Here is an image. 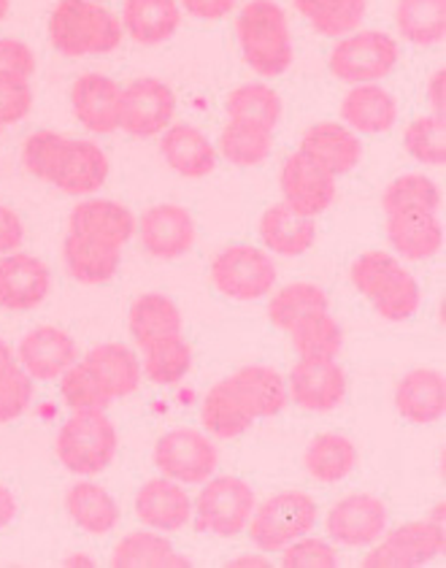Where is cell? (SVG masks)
I'll return each instance as SVG.
<instances>
[{
	"label": "cell",
	"instance_id": "obj_51",
	"mask_svg": "<svg viewBox=\"0 0 446 568\" xmlns=\"http://www.w3.org/2000/svg\"><path fill=\"white\" fill-rule=\"evenodd\" d=\"M187 14L197 17V20H222L233 11L235 0H176Z\"/></svg>",
	"mask_w": 446,
	"mask_h": 568
},
{
	"label": "cell",
	"instance_id": "obj_17",
	"mask_svg": "<svg viewBox=\"0 0 446 568\" xmlns=\"http://www.w3.org/2000/svg\"><path fill=\"white\" fill-rule=\"evenodd\" d=\"M17 361L30 374V379L52 382L60 379L79 361V344L73 342L71 333L58 325H41L24 333L17 347Z\"/></svg>",
	"mask_w": 446,
	"mask_h": 568
},
{
	"label": "cell",
	"instance_id": "obj_38",
	"mask_svg": "<svg viewBox=\"0 0 446 568\" xmlns=\"http://www.w3.org/2000/svg\"><path fill=\"white\" fill-rule=\"evenodd\" d=\"M293 3L308 24L327 39H344L355 33L368 9L365 0H293Z\"/></svg>",
	"mask_w": 446,
	"mask_h": 568
},
{
	"label": "cell",
	"instance_id": "obj_4",
	"mask_svg": "<svg viewBox=\"0 0 446 568\" xmlns=\"http://www.w3.org/2000/svg\"><path fill=\"white\" fill-rule=\"evenodd\" d=\"M120 17L95 0H60L49 17V41L65 58L109 54L122 44Z\"/></svg>",
	"mask_w": 446,
	"mask_h": 568
},
{
	"label": "cell",
	"instance_id": "obj_30",
	"mask_svg": "<svg viewBox=\"0 0 446 568\" xmlns=\"http://www.w3.org/2000/svg\"><path fill=\"white\" fill-rule=\"evenodd\" d=\"M63 261L68 274L82 284H107L116 276L122 261L120 246L68 233L63 241Z\"/></svg>",
	"mask_w": 446,
	"mask_h": 568
},
{
	"label": "cell",
	"instance_id": "obj_9",
	"mask_svg": "<svg viewBox=\"0 0 446 568\" xmlns=\"http://www.w3.org/2000/svg\"><path fill=\"white\" fill-rule=\"evenodd\" d=\"M255 490L239 477H209L195 506L197 530L214 536H239L255 511Z\"/></svg>",
	"mask_w": 446,
	"mask_h": 568
},
{
	"label": "cell",
	"instance_id": "obj_14",
	"mask_svg": "<svg viewBox=\"0 0 446 568\" xmlns=\"http://www.w3.org/2000/svg\"><path fill=\"white\" fill-rule=\"evenodd\" d=\"M327 536L344 547H371L387 530V506L371 493H352L331 506Z\"/></svg>",
	"mask_w": 446,
	"mask_h": 568
},
{
	"label": "cell",
	"instance_id": "obj_5",
	"mask_svg": "<svg viewBox=\"0 0 446 568\" xmlns=\"http://www.w3.org/2000/svg\"><path fill=\"white\" fill-rule=\"evenodd\" d=\"M246 65L260 77H282L293 65V33L284 9L274 0H250L235 20Z\"/></svg>",
	"mask_w": 446,
	"mask_h": 568
},
{
	"label": "cell",
	"instance_id": "obj_6",
	"mask_svg": "<svg viewBox=\"0 0 446 568\" xmlns=\"http://www.w3.org/2000/svg\"><path fill=\"white\" fill-rule=\"evenodd\" d=\"M120 436L107 409H79L58 434V458L79 477H95L114 460Z\"/></svg>",
	"mask_w": 446,
	"mask_h": 568
},
{
	"label": "cell",
	"instance_id": "obj_26",
	"mask_svg": "<svg viewBox=\"0 0 446 568\" xmlns=\"http://www.w3.org/2000/svg\"><path fill=\"white\" fill-rule=\"evenodd\" d=\"M395 406L408 423H436L446 412V379L436 368H412L395 387Z\"/></svg>",
	"mask_w": 446,
	"mask_h": 568
},
{
	"label": "cell",
	"instance_id": "obj_12",
	"mask_svg": "<svg viewBox=\"0 0 446 568\" xmlns=\"http://www.w3.org/2000/svg\"><path fill=\"white\" fill-rule=\"evenodd\" d=\"M216 463H220V453L203 430L176 428L160 436L154 444V466L163 477L179 485H201L214 477Z\"/></svg>",
	"mask_w": 446,
	"mask_h": 568
},
{
	"label": "cell",
	"instance_id": "obj_52",
	"mask_svg": "<svg viewBox=\"0 0 446 568\" xmlns=\"http://www.w3.org/2000/svg\"><path fill=\"white\" fill-rule=\"evenodd\" d=\"M427 98H430V114L436 116V120L444 122V114H446V68H438V71L433 73L430 84H427Z\"/></svg>",
	"mask_w": 446,
	"mask_h": 568
},
{
	"label": "cell",
	"instance_id": "obj_58",
	"mask_svg": "<svg viewBox=\"0 0 446 568\" xmlns=\"http://www.w3.org/2000/svg\"><path fill=\"white\" fill-rule=\"evenodd\" d=\"M0 133H3V125H0Z\"/></svg>",
	"mask_w": 446,
	"mask_h": 568
},
{
	"label": "cell",
	"instance_id": "obj_49",
	"mask_svg": "<svg viewBox=\"0 0 446 568\" xmlns=\"http://www.w3.org/2000/svg\"><path fill=\"white\" fill-rule=\"evenodd\" d=\"M33 88L24 84H0V125H17L33 109Z\"/></svg>",
	"mask_w": 446,
	"mask_h": 568
},
{
	"label": "cell",
	"instance_id": "obj_29",
	"mask_svg": "<svg viewBox=\"0 0 446 568\" xmlns=\"http://www.w3.org/2000/svg\"><path fill=\"white\" fill-rule=\"evenodd\" d=\"M120 22L135 44L154 47L173 39L182 24V9L176 0H125Z\"/></svg>",
	"mask_w": 446,
	"mask_h": 568
},
{
	"label": "cell",
	"instance_id": "obj_54",
	"mask_svg": "<svg viewBox=\"0 0 446 568\" xmlns=\"http://www.w3.org/2000/svg\"><path fill=\"white\" fill-rule=\"evenodd\" d=\"M231 568H265L268 566V558L265 555H241V558H235L227 564Z\"/></svg>",
	"mask_w": 446,
	"mask_h": 568
},
{
	"label": "cell",
	"instance_id": "obj_1",
	"mask_svg": "<svg viewBox=\"0 0 446 568\" xmlns=\"http://www.w3.org/2000/svg\"><path fill=\"white\" fill-rule=\"evenodd\" d=\"M287 400V382L276 368L244 366L216 382L203 398V428L216 438H235L257 419L276 417Z\"/></svg>",
	"mask_w": 446,
	"mask_h": 568
},
{
	"label": "cell",
	"instance_id": "obj_45",
	"mask_svg": "<svg viewBox=\"0 0 446 568\" xmlns=\"http://www.w3.org/2000/svg\"><path fill=\"white\" fill-rule=\"evenodd\" d=\"M404 146L417 163L444 165L446 163V125L433 114L417 116L406 125Z\"/></svg>",
	"mask_w": 446,
	"mask_h": 568
},
{
	"label": "cell",
	"instance_id": "obj_40",
	"mask_svg": "<svg viewBox=\"0 0 446 568\" xmlns=\"http://www.w3.org/2000/svg\"><path fill=\"white\" fill-rule=\"evenodd\" d=\"M33 404V379L17 361V352L0 338V423H14Z\"/></svg>",
	"mask_w": 446,
	"mask_h": 568
},
{
	"label": "cell",
	"instance_id": "obj_11",
	"mask_svg": "<svg viewBox=\"0 0 446 568\" xmlns=\"http://www.w3.org/2000/svg\"><path fill=\"white\" fill-rule=\"evenodd\" d=\"M446 534L444 523L414 520L401 528L382 534L379 541L371 545V552L363 558L365 568H417L430 564L444 552Z\"/></svg>",
	"mask_w": 446,
	"mask_h": 568
},
{
	"label": "cell",
	"instance_id": "obj_33",
	"mask_svg": "<svg viewBox=\"0 0 446 568\" xmlns=\"http://www.w3.org/2000/svg\"><path fill=\"white\" fill-rule=\"evenodd\" d=\"M65 509L71 520L92 536L109 534L120 520V506L111 498L107 487L95 485V481L73 485L65 496Z\"/></svg>",
	"mask_w": 446,
	"mask_h": 568
},
{
	"label": "cell",
	"instance_id": "obj_35",
	"mask_svg": "<svg viewBox=\"0 0 446 568\" xmlns=\"http://www.w3.org/2000/svg\"><path fill=\"white\" fill-rule=\"evenodd\" d=\"M111 566L114 568H187L190 560L179 555L169 539L160 534H128L125 539L116 541L111 552Z\"/></svg>",
	"mask_w": 446,
	"mask_h": 568
},
{
	"label": "cell",
	"instance_id": "obj_20",
	"mask_svg": "<svg viewBox=\"0 0 446 568\" xmlns=\"http://www.w3.org/2000/svg\"><path fill=\"white\" fill-rule=\"evenodd\" d=\"M387 241L404 261H430L444 246V225L430 209L387 212Z\"/></svg>",
	"mask_w": 446,
	"mask_h": 568
},
{
	"label": "cell",
	"instance_id": "obj_34",
	"mask_svg": "<svg viewBox=\"0 0 446 568\" xmlns=\"http://www.w3.org/2000/svg\"><path fill=\"white\" fill-rule=\"evenodd\" d=\"M303 466L312 474V479L322 485H333L349 477L357 466V447L344 434H320L308 442Z\"/></svg>",
	"mask_w": 446,
	"mask_h": 568
},
{
	"label": "cell",
	"instance_id": "obj_18",
	"mask_svg": "<svg viewBox=\"0 0 446 568\" xmlns=\"http://www.w3.org/2000/svg\"><path fill=\"white\" fill-rule=\"evenodd\" d=\"M139 236L144 250L158 261H176L195 244V220L176 203H158L139 220Z\"/></svg>",
	"mask_w": 446,
	"mask_h": 568
},
{
	"label": "cell",
	"instance_id": "obj_41",
	"mask_svg": "<svg viewBox=\"0 0 446 568\" xmlns=\"http://www.w3.org/2000/svg\"><path fill=\"white\" fill-rule=\"evenodd\" d=\"M327 308V295L312 282H290L268 301V320L287 333L301 317Z\"/></svg>",
	"mask_w": 446,
	"mask_h": 568
},
{
	"label": "cell",
	"instance_id": "obj_16",
	"mask_svg": "<svg viewBox=\"0 0 446 568\" xmlns=\"http://www.w3.org/2000/svg\"><path fill=\"white\" fill-rule=\"evenodd\" d=\"M52 293V271L41 257L28 252H9L0 261V308L30 312Z\"/></svg>",
	"mask_w": 446,
	"mask_h": 568
},
{
	"label": "cell",
	"instance_id": "obj_46",
	"mask_svg": "<svg viewBox=\"0 0 446 568\" xmlns=\"http://www.w3.org/2000/svg\"><path fill=\"white\" fill-rule=\"evenodd\" d=\"M60 393H63L68 409L73 412L107 409L111 404L109 393L103 390L101 379H98L95 372H92L84 361H77L63 376H60Z\"/></svg>",
	"mask_w": 446,
	"mask_h": 568
},
{
	"label": "cell",
	"instance_id": "obj_27",
	"mask_svg": "<svg viewBox=\"0 0 446 568\" xmlns=\"http://www.w3.org/2000/svg\"><path fill=\"white\" fill-rule=\"evenodd\" d=\"M260 239H263L265 250L282 257L306 255L317 241V222L306 214H297L287 203H276V206L265 209L260 217Z\"/></svg>",
	"mask_w": 446,
	"mask_h": 568
},
{
	"label": "cell",
	"instance_id": "obj_10",
	"mask_svg": "<svg viewBox=\"0 0 446 568\" xmlns=\"http://www.w3.org/2000/svg\"><path fill=\"white\" fill-rule=\"evenodd\" d=\"M212 282L225 298L260 301L274 290L276 265L268 252L235 244L222 250L212 263Z\"/></svg>",
	"mask_w": 446,
	"mask_h": 568
},
{
	"label": "cell",
	"instance_id": "obj_50",
	"mask_svg": "<svg viewBox=\"0 0 446 568\" xmlns=\"http://www.w3.org/2000/svg\"><path fill=\"white\" fill-rule=\"evenodd\" d=\"M24 241V225L14 209L0 203V255L17 252Z\"/></svg>",
	"mask_w": 446,
	"mask_h": 568
},
{
	"label": "cell",
	"instance_id": "obj_36",
	"mask_svg": "<svg viewBox=\"0 0 446 568\" xmlns=\"http://www.w3.org/2000/svg\"><path fill=\"white\" fill-rule=\"evenodd\" d=\"M395 24L408 44H442L446 39V0H398Z\"/></svg>",
	"mask_w": 446,
	"mask_h": 568
},
{
	"label": "cell",
	"instance_id": "obj_25",
	"mask_svg": "<svg viewBox=\"0 0 446 568\" xmlns=\"http://www.w3.org/2000/svg\"><path fill=\"white\" fill-rule=\"evenodd\" d=\"M135 515L154 530H179L190 523L192 501L179 481L158 477L135 493Z\"/></svg>",
	"mask_w": 446,
	"mask_h": 568
},
{
	"label": "cell",
	"instance_id": "obj_13",
	"mask_svg": "<svg viewBox=\"0 0 446 568\" xmlns=\"http://www.w3.org/2000/svg\"><path fill=\"white\" fill-rule=\"evenodd\" d=\"M176 114V95L160 79H135L122 88L120 128L135 139L160 135L173 122Z\"/></svg>",
	"mask_w": 446,
	"mask_h": 568
},
{
	"label": "cell",
	"instance_id": "obj_39",
	"mask_svg": "<svg viewBox=\"0 0 446 568\" xmlns=\"http://www.w3.org/2000/svg\"><path fill=\"white\" fill-rule=\"evenodd\" d=\"M271 150H274V131L239 120H227V125L220 133V144H216V154H222L227 163L241 165V169L260 165Z\"/></svg>",
	"mask_w": 446,
	"mask_h": 568
},
{
	"label": "cell",
	"instance_id": "obj_44",
	"mask_svg": "<svg viewBox=\"0 0 446 568\" xmlns=\"http://www.w3.org/2000/svg\"><path fill=\"white\" fill-rule=\"evenodd\" d=\"M384 214L398 212V209H430L438 212L442 206V193H438L436 182L423 174H406L389 182V187L382 195Z\"/></svg>",
	"mask_w": 446,
	"mask_h": 568
},
{
	"label": "cell",
	"instance_id": "obj_31",
	"mask_svg": "<svg viewBox=\"0 0 446 568\" xmlns=\"http://www.w3.org/2000/svg\"><path fill=\"white\" fill-rule=\"evenodd\" d=\"M87 366L101 379L109 398H128L141 385V363L125 344H98L84 355Z\"/></svg>",
	"mask_w": 446,
	"mask_h": 568
},
{
	"label": "cell",
	"instance_id": "obj_15",
	"mask_svg": "<svg viewBox=\"0 0 446 568\" xmlns=\"http://www.w3.org/2000/svg\"><path fill=\"white\" fill-rule=\"evenodd\" d=\"M278 187L290 209L306 217H320L336 201V176L308 160L303 152L290 154L282 165Z\"/></svg>",
	"mask_w": 446,
	"mask_h": 568
},
{
	"label": "cell",
	"instance_id": "obj_22",
	"mask_svg": "<svg viewBox=\"0 0 446 568\" xmlns=\"http://www.w3.org/2000/svg\"><path fill=\"white\" fill-rule=\"evenodd\" d=\"M68 233L103 241L111 246H125L135 233V217L128 206L109 197H87L73 206L68 217Z\"/></svg>",
	"mask_w": 446,
	"mask_h": 568
},
{
	"label": "cell",
	"instance_id": "obj_56",
	"mask_svg": "<svg viewBox=\"0 0 446 568\" xmlns=\"http://www.w3.org/2000/svg\"><path fill=\"white\" fill-rule=\"evenodd\" d=\"M9 11H11V0H0V22L9 17Z\"/></svg>",
	"mask_w": 446,
	"mask_h": 568
},
{
	"label": "cell",
	"instance_id": "obj_23",
	"mask_svg": "<svg viewBox=\"0 0 446 568\" xmlns=\"http://www.w3.org/2000/svg\"><path fill=\"white\" fill-rule=\"evenodd\" d=\"M297 152H303L308 160L322 165L327 174L338 179L357 169V163L363 158V144L355 131H349L346 125H338V122H317V125H312L303 133L301 150Z\"/></svg>",
	"mask_w": 446,
	"mask_h": 568
},
{
	"label": "cell",
	"instance_id": "obj_7",
	"mask_svg": "<svg viewBox=\"0 0 446 568\" xmlns=\"http://www.w3.org/2000/svg\"><path fill=\"white\" fill-rule=\"evenodd\" d=\"M317 525V504L301 490H284L271 496L268 501L255 506L250 525V541L260 552H282L301 536L312 534Z\"/></svg>",
	"mask_w": 446,
	"mask_h": 568
},
{
	"label": "cell",
	"instance_id": "obj_2",
	"mask_svg": "<svg viewBox=\"0 0 446 568\" xmlns=\"http://www.w3.org/2000/svg\"><path fill=\"white\" fill-rule=\"evenodd\" d=\"M22 165L28 174L68 195L98 193L109 179V158L101 146L54 131H39L24 139Z\"/></svg>",
	"mask_w": 446,
	"mask_h": 568
},
{
	"label": "cell",
	"instance_id": "obj_42",
	"mask_svg": "<svg viewBox=\"0 0 446 568\" xmlns=\"http://www.w3.org/2000/svg\"><path fill=\"white\" fill-rule=\"evenodd\" d=\"M225 111L231 120L252 122V125L274 131L278 116H282V98L265 84H241L227 95Z\"/></svg>",
	"mask_w": 446,
	"mask_h": 568
},
{
	"label": "cell",
	"instance_id": "obj_32",
	"mask_svg": "<svg viewBox=\"0 0 446 568\" xmlns=\"http://www.w3.org/2000/svg\"><path fill=\"white\" fill-rule=\"evenodd\" d=\"M128 325H130V336H133V342L144 349L146 344L163 342V338H171V336H182L184 320H182V312H179V306L173 304L171 298H165V295H158V293H149L133 301V306H130V314H128Z\"/></svg>",
	"mask_w": 446,
	"mask_h": 568
},
{
	"label": "cell",
	"instance_id": "obj_24",
	"mask_svg": "<svg viewBox=\"0 0 446 568\" xmlns=\"http://www.w3.org/2000/svg\"><path fill=\"white\" fill-rule=\"evenodd\" d=\"M341 116L355 133L379 135L393 131L398 122V101L393 92L376 84H352L341 101Z\"/></svg>",
	"mask_w": 446,
	"mask_h": 568
},
{
	"label": "cell",
	"instance_id": "obj_43",
	"mask_svg": "<svg viewBox=\"0 0 446 568\" xmlns=\"http://www.w3.org/2000/svg\"><path fill=\"white\" fill-rule=\"evenodd\" d=\"M192 366V349L184 342V336H171L163 342L146 344L144 347V363H141V372H144L154 385H176L187 376Z\"/></svg>",
	"mask_w": 446,
	"mask_h": 568
},
{
	"label": "cell",
	"instance_id": "obj_53",
	"mask_svg": "<svg viewBox=\"0 0 446 568\" xmlns=\"http://www.w3.org/2000/svg\"><path fill=\"white\" fill-rule=\"evenodd\" d=\"M17 515V501L6 485H0V528H6Z\"/></svg>",
	"mask_w": 446,
	"mask_h": 568
},
{
	"label": "cell",
	"instance_id": "obj_37",
	"mask_svg": "<svg viewBox=\"0 0 446 568\" xmlns=\"http://www.w3.org/2000/svg\"><path fill=\"white\" fill-rule=\"evenodd\" d=\"M287 333L303 361H336L341 342H344L336 317L327 308L301 317Z\"/></svg>",
	"mask_w": 446,
	"mask_h": 568
},
{
	"label": "cell",
	"instance_id": "obj_55",
	"mask_svg": "<svg viewBox=\"0 0 446 568\" xmlns=\"http://www.w3.org/2000/svg\"><path fill=\"white\" fill-rule=\"evenodd\" d=\"M63 566H95V560L87 558V555H71V558H65Z\"/></svg>",
	"mask_w": 446,
	"mask_h": 568
},
{
	"label": "cell",
	"instance_id": "obj_3",
	"mask_svg": "<svg viewBox=\"0 0 446 568\" xmlns=\"http://www.w3.org/2000/svg\"><path fill=\"white\" fill-rule=\"evenodd\" d=\"M349 282L384 320H408L423 304V290L389 252H363L349 268Z\"/></svg>",
	"mask_w": 446,
	"mask_h": 568
},
{
	"label": "cell",
	"instance_id": "obj_19",
	"mask_svg": "<svg viewBox=\"0 0 446 568\" xmlns=\"http://www.w3.org/2000/svg\"><path fill=\"white\" fill-rule=\"evenodd\" d=\"M346 395V374L336 361H297L287 379V398L306 412H333Z\"/></svg>",
	"mask_w": 446,
	"mask_h": 568
},
{
	"label": "cell",
	"instance_id": "obj_47",
	"mask_svg": "<svg viewBox=\"0 0 446 568\" xmlns=\"http://www.w3.org/2000/svg\"><path fill=\"white\" fill-rule=\"evenodd\" d=\"M282 566L284 568H336L338 552L333 545L322 539H308L301 536L293 545L282 549Z\"/></svg>",
	"mask_w": 446,
	"mask_h": 568
},
{
	"label": "cell",
	"instance_id": "obj_57",
	"mask_svg": "<svg viewBox=\"0 0 446 568\" xmlns=\"http://www.w3.org/2000/svg\"><path fill=\"white\" fill-rule=\"evenodd\" d=\"M95 3H107V0H95Z\"/></svg>",
	"mask_w": 446,
	"mask_h": 568
},
{
	"label": "cell",
	"instance_id": "obj_28",
	"mask_svg": "<svg viewBox=\"0 0 446 568\" xmlns=\"http://www.w3.org/2000/svg\"><path fill=\"white\" fill-rule=\"evenodd\" d=\"M160 152L165 163L184 179H203L216 169V146L195 125L165 128Z\"/></svg>",
	"mask_w": 446,
	"mask_h": 568
},
{
	"label": "cell",
	"instance_id": "obj_21",
	"mask_svg": "<svg viewBox=\"0 0 446 568\" xmlns=\"http://www.w3.org/2000/svg\"><path fill=\"white\" fill-rule=\"evenodd\" d=\"M71 106L87 131L98 135L120 131L122 88L103 73H84L73 82Z\"/></svg>",
	"mask_w": 446,
	"mask_h": 568
},
{
	"label": "cell",
	"instance_id": "obj_8",
	"mask_svg": "<svg viewBox=\"0 0 446 568\" xmlns=\"http://www.w3.org/2000/svg\"><path fill=\"white\" fill-rule=\"evenodd\" d=\"M401 60V47L393 36L382 30H361L349 33L333 47L327 65L338 82L376 84L393 73Z\"/></svg>",
	"mask_w": 446,
	"mask_h": 568
},
{
	"label": "cell",
	"instance_id": "obj_48",
	"mask_svg": "<svg viewBox=\"0 0 446 568\" xmlns=\"http://www.w3.org/2000/svg\"><path fill=\"white\" fill-rule=\"evenodd\" d=\"M36 73V54L20 39H0V84H24Z\"/></svg>",
	"mask_w": 446,
	"mask_h": 568
}]
</instances>
